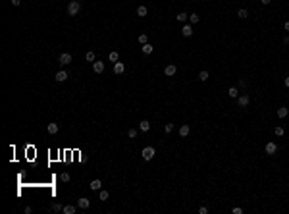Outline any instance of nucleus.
I'll return each instance as SVG.
<instances>
[{
	"instance_id": "f257e3e1",
	"label": "nucleus",
	"mask_w": 289,
	"mask_h": 214,
	"mask_svg": "<svg viewBox=\"0 0 289 214\" xmlns=\"http://www.w3.org/2000/svg\"><path fill=\"white\" fill-rule=\"evenodd\" d=\"M81 10V2L79 0H69L68 2V16H77Z\"/></svg>"
},
{
	"instance_id": "f03ea898",
	"label": "nucleus",
	"mask_w": 289,
	"mask_h": 214,
	"mask_svg": "<svg viewBox=\"0 0 289 214\" xmlns=\"http://www.w3.org/2000/svg\"><path fill=\"white\" fill-rule=\"evenodd\" d=\"M154 154H156V150H154V147H145V149L141 150V156H143V160H152L154 158Z\"/></svg>"
},
{
	"instance_id": "7ed1b4c3",
	"label": "nucleus",
	"mask_w": 289,
	"mask_h": 214,
	"mask_svg": "<svg viewBox=\"0 0 289 214\" xmlns=\"http://www.w3.org/2000/svg\"><path fill=\"white\" fill-rule=\"evenodd\" d=\"M71 54L69 52H64V54H60L58 56V64H62V66H68V64H71Z\"/></svg>"
},
{
	"instance_id": "20e7f679",
	"label": "nucleus",
	"mask_w": 289,
	"mask_h": 214,
	"mask_svg": "<svg viewBox=\"0 0 289 214\" xmlns=\"http://www.w3.org/2000/svg\"><path fill=\"white\" fill-rule=\"evenodd\" d=\"M249 102H251V97H249L247 93H243V95H239V97H237V104H239L241 108L249 106Z\"/></svg>"
},
{
	"instance_id": "39448f33",
	"label": "nucleus",
	"mask_w": 289,
	"mask_h": 214,
	"mask_svg": "<svg viewBox=\"0 0 289 214\" xmlns=\"http://www.w3.org/2000/svg\"><path fill=\"white\" fill-rule=\"evenodd\" d=\"M89 206H91V201H89L87 197H81V199L77 201V208H81V210H87Z\"/></svg>"
},
{
	"instance_id": "423d86ee",
	"label": "nucleus",
	"mask_w": 289,
	"mask_h": 214,
	"mask_svg": "<svg viewBox=\"0 0 289 214\" xmlns=\"http://www.w3.org/2000/svg\"><path fill=\"white\" fill-rule=\"evenodd\" d=\"M264 150H266V154H276V153H278V145H276L274 141H270V143H266Z\"/></svg>"
},
{
	"instance_id": "0eeeda50",
	"label": "nucleus",
	"mask_w": 289,
	"mask_h": 214,
	"mask_svg": "<svg viewBox=\"0 0 289 214\" xmlns=\"http://www.w3.org/2000/svg\"><path fill=\"white\" fill-rule=\"evenodd\" d=\"M125 71V64L124 62H114V73L116 75H122Z\"/></svg>"
},
{
	"instance_id": "6e6552de",
	"label": "nucleus",
	"mask_w": 289,
	"mask_h": 214,
	"mask_svg": "<svg viewBox=\"0 0 289 214\" xmlns=\"http://www.w3.org/2000/svg\"><path fill=\"white\" fill-rule=\"evenodd\" d=\"M93 71H95V73H102V71H104V62H100V60L93 62Z\"/></svg>"
},
{
	"instance_id": "1a4fd4ad",
	"label": "nucleus",
	"mask_w": 289,
	"mask_h": 214,
	"mask_svg": "<svg viewBox=\"0 0 289 214\" xmlns=\"http://www.w3.org/2000/svg\"><path fill=\"white\" fill-rule=\"evenodd\" d=\"M68 77H69V73H68L66 70H60L58 73H56V81H58V83H62V81H66Z\"/></svg>"
},
{
	"instance_id": "9d476101",
	"label": "nucleus",
	"mask_w": 289,
	"mask_h": 214,
	"mask_svg": "<svg viewBox=\"0 0 289 214\" xmlns=\"http://www.w3.org/2000/svg\"><path fill=\"white\" fill-rule=\"evenodd\" d=\"M175 71H177V68H175L174 64H168V66L164 68V73L168 75V77H172V75H175Z\"/></svg>"
},
{
	"instance_id": "9b49d317",
	"label": "nucleus",
	"mask_w": 289,
	"mask_h": 214,
	"mask_svg": "<svg viewBox=\"0 0 289 214\" xmlns=\"http://www.w3.org/2000/svg\"><path fill=\"white\" fill-rule=\"evenodd\" d=\"M181 35L183 37H191L193 35V25L189 23V25H183V29H181Z\"/></svg>"
},
{
	"instance_id": "f8f14e48",
	"label": "nucleus",
	"mask_w": 289,
	"mask_h": 214,
	"mask_svg": "<svg viewBox=\"0 0 289 214\" xmlns=\"http://www.w3.org/2000/svg\"><path fill=\"white\" fill-rule=\"evenodd\" d=\"M46 129H48V133H50V135H54V133H58L60 126L56 124V121H52V124H48V127H46Z\"/></svg>"
},
{
	"instance_id": "ddd939ff",
	"label": "nucleus",
	"mask_w": 289,
	"mask_h": 214,
	"mask_svg": "<svg viewBox=\"0 0 289 214\" xmlns=\"http://www.w3.org/2000/svg\"><path fill=\"white\" fill-rule=\"evenodd\" d=\"M189 131H191V127H189L187 124H183V126L179 127V137H187V135H189Z\"/></svg>"
},
{
	"instance_id": "4468645a",
	"label": "nucleus",
	"mask_w": 289,
	"mask_h": 214,
	"mask_svg": "<svg viewBox=\"0 0 289 214\" xmlns=\"http://www.w3.org/2000/svg\"><path fill=\"white\" fill-rule=\"evenodd\" d=\"M228 97H230V98H237L239 97V89L237 87H230V89H228Z\"/></svg>"
},
{
	"instance_id": "2eb2a0df",
	"label": "nucleus",
	"mask_w": 289,
	"mask_h": 214,
	"mask_svg": "<svg viewBox=\"0 0 289 214\" xmlns=\"http://www.w3.org/2000/svg\"><path fill=\"white\" fill-rule=\"evenodd\" d=\"M139 129H141V131H148V129H151V121H148V120L139 121Z\"/></svg>"
},
{
	"instance_id": "dca6fc26",
	"label": "nucleus",
	"mask_w": 289,
	"mask_h": 214,
	"mask_svg": "<svg viewBox=\"0 0 289 214\" xmlns=\"http://www.w3.org/2000/svg\"><path fill=\"white\" fill-rule=\"evenodd\" d=\"M175 19H177L179 23H185V21L189 19V14H185V12H179V14L175 16Z\"/></svg>"
},
{
	"instance_id": "f3484780",
	"label": "nucleus",
	"mask_w": 289,
	"mask_h": 214,
	"mask_svg": "<svg viewBox=\"0 0 289 214\" xmlns=\"http://www.w3.org/2000/svg\"><path fill=\"white\" fill-rule=\"evenodd\" d=\"M100 187H102V182H100V179H93V182H91V189H93V191H100Z\"/></svg>"
},
{
	"instance_id": "a211bd4d",
	"label": "nucleus",
	"mask_w": 289,
	"mask_h": 214,
	"mask_svg": "<svg viewBox=\"0 0 289 214\" xmlns=\"http://www.w3.org/2000/svg\"><path fill=\"white\" fill-rule=\"evenodd\" d=\"M143 54H152V50H154V47H152L151 42H147V44H143Z\"/></svg>"
},
{
	"instance_id": "6ab92c4d",
	"label": "nucleus",
	"mask_w": 289,
	"mask_h": 214,
	"mask_svg": "<svg viewBox=\"0 0 289 214\" xmlns=\"http://www.w3.org/2000/svg\"><path fill=\"white\" fill-rule=\"evenodd\" d=\"M289 114V108H285V106H280L278 108V118H285Z\"/></svg>"
},
{
	"instance_id": "aec40b11",
	"label": "nucleus",
	"mask_w": 289,
	"mask_h": 214,
	"mask_svg": "<svg viewBox=\"0 0 289 214\" xmlns=\"http://www.w3.org/2000/svg\"><path fill=\"white\" fill-rule=\"evenodd\" d=\"M147 14H148L147 6H139V8H137V16H139V18H145Z\"/></svg>"
},
{
	"instance_id": "412c9836",
	"label": "nucleus",
	"mask_w": 289,
	"mask_h": 214,
	"mask_svg": "<svg viewBox=\"0 0 289 214\" xmlns=\"http://www.w3.org/2000/svg\"><path fill=\"white\" fill-rule=\"evenodd\" d=\"M75 210H77V208H75L73 205H66L62 212H64V214H75Z\"/></svg>"
},
{
	"instance_id": "4be33fe9",
	"label": "nucleus",
	"mask_w": 289,
	"mask_h": 214,
	"mask_svg": "<svg viewBox=\"0 0 289 214\" xmlns=\"http://www.w3.org/2000/svg\"><path fill=\"white\" fill-rule=\"evenodd\" d=\"M85 60H87V62H96V54L93 50H89L87 54H85Z\"/></svg>"
},
{
	"instance_id": "5701e85b",
	"label": "nucleus",
	"mask_w": 289,
	"mask_h": 214,
	"mask_svg": "<svg viewBox=\"0 0 289 214\" xmlns=\"http://www.w3.org/2000/svg\"><path fill=\"white\" fill-rule=\"evenodd\" d=\"M108 60H110V62H119V54L116 50H112L110 54H108Z\"/></svg>"
},
{
	"instance_id": "b1692460",
	"label": "nucleus",
	"mask_w": 289,
	"mask_h": 214,
	"mask_svg": "<svg viewBox=\"0 0 289 214\" xmlns=\"http://www.w3.org/2000/svg\"><path fill=\"white\" fill-rule=\"evenodd\" d=\"M137 41L141 42V44H147V42H148V35H147V33H141V35L137 37Z\"/></svg>"
},
{
	"instance_id": "393cba45",
	"label": "nucleus",
	"mask_w": 289,
	"mask_h": 214,
	"mask_svg": "<svg viewBox=\"0 0 289 214\" xmlns=\"http://www.w3.org/2000/svg\"><path fill=\"white\" fill-rule=\"evenodd\" d=\"M199 19H201V18H199L197 14H189V23H191V25H197Z\"/></svg>"
},
{
	"instance_id": "a878e982",
	"label": "nucleus",
	"mask_w": 289,
	"mask_h": 214,
	"mask_svg": "<svg viewBox=\"0 0 289 214\" xmlns=\"http://www.w3.org/2000/svg\"><path fill=\"white\" fill-rule=\"evenodd\" d=\"M50 210H52V212H60V210H64V206L60 205V203H52V205H50Z\"/></svg>"
},
{
	"instance_id": "bb28decb",
	"label": "nucleus",
	"mask_w": 289,
	"mask_h": 214,
	"mask_svg": "<svg viewBox=\"0 0 289 214\" xmlns=\"http://www.w3.org/2000/svg\"><path fill=\"white\" fill-rule=\"evenodd\" d=\"M208 77H210V75H208L206 70H202L201 73H199V81H208Z\"/></svg>"
},
{
	"instance_id": "cd10ccee",
	"label": "nucleus",
	"mask_w": 289,
	"mask_h": 214,
	"mask_svg": "<svg viewBox=\"0 0 289 214\" xmlns=\"http://www.w3.org/2000/svg\"><path fill=\"white\" fill-rule=\"evenodd\" d=\"M237 16H239V18H241V19H245V18H249V12H247V10H245V8H241V10H239V12H237Z\"/></svg>"
},
{
	"instance_id": "c85d7f7f",
	"label": "nucleus",
	"mask_w": 289,
	"mask_h": 214,
	"mask_svg": "<svg viewBox=\"0 0 289 214\" xmlns=\"http://www.w3.org/2000/svg\"><path fill=\"white\" fill-rule=\"evenodd\" d=\"M98 197H100V201H106V199H108V197H110V193H108V191H106V189H102L100 193H98Z\"/></svg>"
},
{
	"instance_id": "c756f323",
	"label": "nucleus",
	"mask_w": 289,
	"mask_h": 214,
	"mask_svg": "<svg viewBox=\"0 0 289 214\" xmlns=\"http://www.w3.org/2000/svg\"><path fill=\"white\" fill-rule=\"evenodd\" d=\"M60 179H62V182H64V183H68L69 179H71V176H69L68 172H64V174H62V176H60Z\"/></svg>"
},
{
	"instance_id": "7c9ffc66",
	"label": "nucleus",
	"mask_w": 289,
	"mask_h": 214,
	"mask_svg": "<svg viewBox=\"0 0 289 214\" xmlns=\"http://www.w3.org/2000/svg\"><path fill=\"white\" fill-rule=\"evenodd\" d=\"M127 135H129V139H137V129H129Z\"/></svg>"
},
{
	"instance_id": "2f4dec72",
	"label": "nucleus",
	"mask_w": 289,
	"mask_h": 214,
	"mask_svg": "<svg viewBox=\"0 0 289 214\" xmlns=\"http://www.w3.org/2000/svg\"><path fill=\"white\" fill-rule=\"evenodd\" d=\"M164 131H166V133H172V131H174V124H166Z\"/></svg>"
},
{
	"instance_id": "473e14b6",
	"label": "nucleus",
	"mask_w": 289,
	"mask_h": 214,
	"mask_svg": "<svg viewBox=\"0 0 289 214\" xmlns=\"http://www.w3.org/2000/svg\"><path fill=\"white\" fill-rule=\"evenodd\" d=\"M274 133L278 135V137H281V135H283V127H280V126H278V127L274 129Z\"/></svg>"
},
{
	"instance_id": "72a5a7b5",
	"label": "nucleus",
	"mask_w": 289,
	"mask_h": 214,
	"mask_svg": "<svg viewBox=\"0 0 289 214\" xmlns=\"http://www.w3.org/2000/svg\"><path fill=\"white\" fill-rule=\"evenodd\" d=\"M237 87L245 89V87H247V81H245V79H239V81H237Z\"/></svg>"
},
{
	"instance_id": "f704fd0d",
	"label": "nucleus",
	"mask_w": 289,
	"mask_h": 214,
	"mask_svg": "<svg viewBox=\"0 0 289 214\" xmlns=\"http://www.w3.org/2000/svg\"><path fill=\"white\" fill-rule=\"evenodd\" d=\"M206 212H208L206 206H201V208H199V214H206Z\"/></svg>"
},
{
	"instance_id": "c9c22d12",
	"label": "nucleus",
	"mask_w": 289,
	"mask_h": 214,
	"mask_svg": "<svg viewBox=\"0 0 289 214\" xmlns=\"http://www.w3.org/2000/svg\"><path fill=\"white\" fill-rule=\"evenodd\" d=\"M241 212H243V208H239V206H235V208H233V214H241Z\"/></svg>"
},
{
	"instance_id": "e433bc0d",
	"label": "nucleus",
	"mask_w": 289,
	"mask_h": 214,
	"mask_svg": "<svg viewBox=\"0 0 289 214\" xmlns=\"http://www.w3.org/2000/svg\"><path fill=\"white\" fill-rule=\"evenodd\" d=\"M21 4V0H12V6H19Z\"/></svg>"
},
{
	"instance_id": "4c0bfd02",
	"label": "nucleus",
	"mask_w": 289,
	"mask_h": 214,
	"mask_svg": "<svg viewBox=\"0 0 289 214\" xmlns=\"http://www.w3.org/2000/svg\"><path fill=\"white\" fill-rule=\"evenodd\" d=\"M283 29H285V31H289V21H285V23H283Z\"/></svg>"
},
{
	"instance_id": "58836bf2",
	"label": "nucleus",
	"mask_w": 289,
	"mask_h": 214,
	"mask_svg": "<svg viewBox=\"0 0 289 214\" xmlns=\"http://www.w3.org/2000/svg\"><path fill=\"white\" fill-rule=\"evenodd\" d=\"M260 2H262V4H264V6H268V4H270V2H272V0H260Z\"/></svg>"
},
{
	"instance_id": "ea45409f",
	"label": "nucleus",
	"mask_w": 289,
	"mask_h": 214,
	"mask_svg": "<svg viewBox=\"0 0 289 214\" xmlns=\"http://www.w3.org/2000/svg\"><path fill=\"white\" fill-rule=\"evenodd\" d=\"M283 83H285V87H289V77H285V79H283Z\"/></svg>"
}]
</instances>
